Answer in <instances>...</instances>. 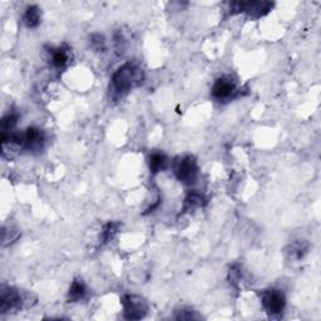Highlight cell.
I'll return each instance as SVG.
<instances>
[{
  "instance_id": "7a4b0ae2",
  "label": "cell",
  "mask_w": 321,
  "mask_h": 321,
  "mask_svg": "<svg viewBox=\"0 0 321 321\" xmlns=\"http://www.w3.org/2000/svg\"><path fill=\"white\" fill-rule=\"evenodd\" d=\"M173 172L179 182L187 186L193 185L198 177L197 161L193 156L178 157L173 163Z\"/></svg>"
},
{
  "instance_id": "3957f363",
  "label": "cell",
  "mask_w": 321,
  "mask_h": 321,
  "mask_svg": "<svg viewBox=\"0 0 321 321\" xmlns=\"http://www.w3.org/2000/svg\"><path fill=\"white\" fill-rule=\"evenodd\" d=\"M29 299L26 297L19 290L3 285L0 290V314L18 311L26 306Z\"/></svg>"
},
{
  "instance_id": "9c48e42d",
  "label": "cell",
  "mask_w": 321,
  "mask_h": 321,
  "mask_svg": "<svg viewBox=\"0 0 321 321\" xmlns=\"http://www.w3.org/2000/svg\"><path fill=\"white\" fill-rule=\"evenodd\" d=\"M87 294V287H85L84 282L79 279H76L71 285V289H69L68 299L72 303H77V301L83 300Z\"/></svg>"
},
{
  "instance_id": "7c38bea8",
  "label": "cell",
  "mask_w": 321,
  "mask_h": 321,
  "mask_svg": "<svg viewBox=\"0 0 321 321\" xmlns=\"http://www.w3.org/2000/svg\"><path fill=\"white\" fill-rule=\"evenodd\" d=\"M69 62V54L67 51L62 48L53 49L52 51V64L55 68H63L68 64Z\"/></svg>"
},
{
  "instance_id": "e0dca14e",
  "label": "cell",
  "mask_w": 321,
  "mask_h": 321,
  "mask_svg": "<svg viewBox=\"0 0 321 321\" xmlns=\"http://www.w3.org/2000/svg\"><path fill=\"white\" fill-rule=\"evenodd\" d=\"M90 43L97 51H103L104 49V38L99 34H94L90 38Z\"/></svg>"
},
{
  "instance_id": "52a82bcc",
  "label": "cell",
  "mask_w": 321,
  "mask_h": 321,
  "mask_svg": "<svg viewBox=\"0 0 321 321\" xmlns=\"http://www.w3.org/2000/svg\"><path fill=\"white\" fill-rule=\"evenodd\" d=\"M262 305L267 314L280 315L286 305V299L280 290H266L262 292Z\"/></svg>"
},
{
  "instance_id": "9a60e30c",
  "label": "cell",
  "mask_w": 321,
  "mask_h": 321,
  "mask_svg": "<svg viewBox=\"0 0 321 321\" xmlns=\"http://www.w3.org/2000/svg\"><path fill=\"white\" fill-rule=\"evenodd\" d=\"M308 248H309L308 243L303 242V241H301V242H296L291 246V255H294L297 260L303 259L304 255L308 253Z\"/></svg>"
},
{
  "instance_id": "8992f818",
  "label": "cell",
  "mask_w": 321,
  "mask_h": 321,
  "mask_svg": "<svg viewBox=\"0 0 321 321\" xmlns=\"http://www.w3.org/2000/svg\"><path fill=\"white\" fill-rule=\"evenodd\" d=\"M237 87L235 80L230 77H221L215 82L212 87V97L218 102H227L234 99L237 96Z\"/></svg>"
},
{
  "instance_id": "277c9868",
  "label": "cell",
  "mask_w": 321,
  "mask_h": 321,
  "mask_svg": "<svg viewBox=\"0 0 321 321\" xmlns=\"http://www.w3.org/2000/svg\"><path fill=\"white\" fill-rule=\"evenodd\" d=\"M123 315L127 320H140L147 315L148 304L137 295H124L122 297Z\"/></svg>"
},
{
  "instance_id": "8fae6325",
  "label": "cell",
  "mask_w": 321,
  "mask_h": 321,
  "mask_svg": "<svg viewBox=\"0 0 321 321\" xmlns=\"http://www.w3.org/2000/svg\"><path fill=\"white\" fill-rule=\"evenodd\" d=\"M204 204V198L202 197L200 193L192 192L187 196L186 200H185L184 204V211L185 212H190L193 211L195 209H198V207H202Z\"/></svg>"
},
{
  "instance_id": "4fadbf2b",
  "label": "cell",
  "mask_w": 321,
  "mask_h": 321,
  "mask_svg": "<svg viewBox=\"0 0 321 321\" xmlns=\"http://www.w3.org/2000/svg\"><path fill=\"white\" fill-rule=\"evenodd\" d=\"M118 228H120V223H116V222H109L104 226L103 231H102V241L104 243L108 242L116 236V234L118 232Z\"/></svg>"
},
{
  "instance_id": "6da1fadb",
  "label": "cell",
  "mask_w": 321,
  "mask_h": 321,
  "mask_svg": "<svg viewBox=\"0 0 321 321\" xmlns=\"http://www.w3.org/2000/svg\"><path fill=\"white\" fill-rule=\"evenodd\" d=\"M143 78H145V74L142 69L138 68L137 65L128 63L121 67L112 77L110 90H112L113 97L122 98L134 87L142 84Z\"/></svg>"
},
{
  "instance_id": "5bb4252c",
  "label": "cell",
  "mask_w": 321,
  "mask_h": 321,
  "mask_svg": "<svg viewBox=\"0 0 321 321\" xmlns=\"http://www.w3.org/2000/svg\"><path fill=\"white\" fill-rule=\"evenodd\" d=\"M16 121H18V116L14 114V113H9L8 116H5L2 121V133H10L15 127Z\"/></svg>"
},
{
  "instance_id": "30bf717a",
  "label": "cell",
  "mask_w": 321,
  "mask_h": 321,
  "mask_svg": "<svg viewBox=\"0 0 321 321\" xmlns=\"http://www.w3.org/2000/svg\"><path fill=\"white\" fill-rule=\"evenodd\" d=\"M24 23L28 28H37L40 23V10L37 5H30L24 14Z\"/></svg>"
},
{
  "instance_id": "2e32d148",
  "label": "cell",
  "mask_w": 321,
  "mask_h": 321,
  "mask_svg": "<svg viewBox=\"0 0 321 321\" xmlns=\"http://www.w3.org/2000/svg\"><path fill=\"white\" fill-rule=\"evenodd\" d=\"M176 319L178 320H192V319H200L196 311L191 309H181L179 311H177Z\"/></svg>"
},
{
  "instance_id": "5b68a950",
  "label": "cell",
  "mask_w": 321,
  "mask_h": 321,
  "mask_svg": "<svg viewBox=\"0 0 321 321\" xmlns=\"http://www.w3.org/2000/svg\"><path fill=\"white\" fill-rule=\"evenodd\" d=\"M273 4L268 2H234L230 4L231 14L246 13L254 18H261L272 9Z\"/></svg>"
},
{
  "instance_id": "ba28073f",
  "label": "cell",
  "mask_w": 321,
  "mask_h": 321,
  "mask_svg": "<svg viewBox=\"0 0 321 321\" xmlns=\"http://www.w3.org/2000/svg\"><path fill=\"white\" fill-rule=\"evenodd\" d=\"M167 166V157L161 152H153L148 157V167L153 174L163 171Z\"/></svg>"
}]
</instances>
